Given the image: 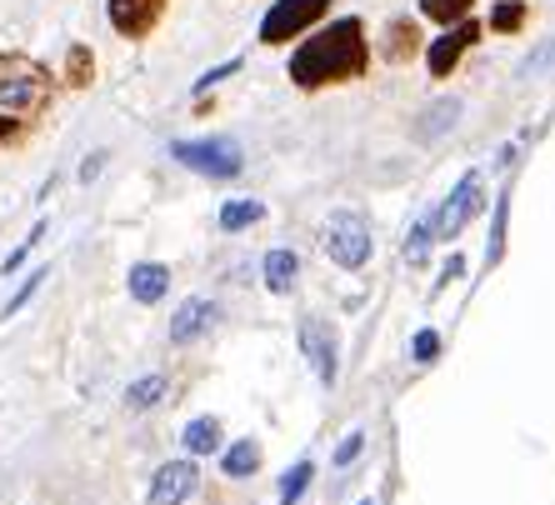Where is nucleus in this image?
Instances as JSON below:
<instances>
[{"label": "nucleus", "instance_id": "obj_1", "mask_svg": "<svg viewBox=\"0 0 555 505\" xmlns=\"http://www.w3.org/2000/svg\"><path fill=\"white\" fill-rule=\"evenodd\" d=\"M371 65V46H365V26L356 15L331 21L325 30H315L310 40H300V51L291 55V80L300 91H321V86H346L361 80Z\"/></svg>", "mask_w": 555, "mask_h": 505}, {"label": "nucleus", "instance_id": "obj_2", "mask_svg": "<svg viewBox=\"0 0 555 505\" xmlns=\"http://www.w3.org/2000/svg\"><path fill=\"white\" fill-rule=\"evenodd\" d=\"M55 101L51 70L30 55H5L0 51V145L26 141L40 126V116Z\"/></svg>", "mask_w": 555, "mask_h": 505}, {"label": "nucleus", "instance_id": "obj_3", "mask_svg": "<svg viewBox=\"0 0 555 505\" xmlns=\"http://www.w3.org/2000/svg\"><path fill=\"white\" fill-rule=\"evenodd\" d=\"M325 256L346 266V271H361L365 260H371V225L361 216H350V210H336L331 221H325V235H321Z\"/></svg>", "mask_w": 555, "mask_h": 505}, {"label": "nucleus", "instance_id": "obj_4", "mask_svg": "<svg viewBox=\"0 0 555 505\" xmlns=\"http://www.w3.org/2000/svg\"><path fill=\"white\" fill-rule=\"evenodd\" d=\"M325 11H331V0H275L260 21V46H285V40L306 36Z\"/></svg>", "mask_w": 555, "mask_h": 505}, {"label": "nucleus", "instance_id": "obj_5", "mask_svg": "<svg viewBox=\"0 0 555 505\" xmlns=\"http://www.w3.org/2000/svg\"><path fill=\"white\" fill-rule=\"evenodd\" d=\"M170 156L181 160V166L201 170V176H216V181L241 176V145L235 141H176Z\"/></svg>", "mask_w": 555, "mask_h": 505}, {"label": "nucleus", "instance_id": "obj_6", "mask_svg": "<svg viewBox=\"0 0 555 505\" xmlns=\"http://www.w3.org/2000/svg\"><path fill=\"white\" fill-rule=\"evenodd\" d=\"M480 210V176L470 170L461 185H455L451 195H446V206L436 210V221H430V235H440V241H455V235L465 231V221Z\"/></svg>", "mask_w": 555, "mask_h": 505}, {"label": "nucleus", "instance_id": "obj_7", "mask_svg": "<svg viewBox=\"0 0 555 505\" xmlns=\"http://www.w3.org/2000/svg\"><path fill=\"white\" fill-rule=\"evenodd\" d=\"M480 40V26L465 15V21H455V26H446V36L430 40V51H426V65H430V76L436 80H451L455 76V65H461V55L470 51Z\"/></svg>", "mask_w": 555, "mask_h": 505}, {"label": "nucleus", "instance_id": "obj_8", "mask_svg": "<svg viewBox=\"0 0 555 505\" xmlns=\"http://www.w3.org/2000/svg\"><path fill=\"white\" fill-rule=\"evenodd\" d=\"M105 11H111V26H116L126 40H145L155 26H160L166 0H105Z\"/></svg>", "mask_w": 555, "mask_h": 505}, {"label": "nucleus", "instance_id": "obj_9", "mask_svg": "<svg viewBox=\"0 0 555 505\" xmlns=\"http://www.w3.org/2000/svg\"><path fill=\"white\" fill-rule=\"evenodd\" d=\"M300 350H306V361L315 365V376L331 386V380H336V336L325 331V321H315V315L300 321Z\"/></svg>", "mask_w": 555, "mask_h": 505}, {"label": "nucleus", "instance_id": "obj_10", "mask_svg": "<svg viewBox=\"0 0 555 505\" xmlns=\"http://www.w3.org/2000/svg\"><path fill=\"white\" fill-rule=\"evenodd\" d=\"M195 480H201V470H195L191 461H170V466H160L155 480H151V505H181L185 495L195 491Z\"/></svg>", "mask_w": 555, "mask_h": 505}, {"label": "nucleus", "instance_id": "obj_11", "mask_svg": "<svg viewBox=\"0 0 555 505\" xmlns=\"http://www.w3.org/2000/svg\"><path fill=\"white\" fill-rule=\"evenodd\" d=\"M220 321V311H216V300H185L181 311H176V321H170V340L176 346H191V340H201L210 331V325Z\"/></svg>", "mask_w": 555, "mask_h": 505}, {"label": "nucleus", "instance_id": "obj_12", "mask_svg": "<svg viewBox=\"0 0 555 505\" xmlns=\"http://www.w3.org/2000/svg\"><path fill=\"white\" fill-rule=\"evenodd\" d=\"M166 290H170V271H166V266H155V260L130 266V296L141 300V306H155Z\"/></svg>", "mask_w": 555, "mask_h": 505}, {"label": "nucleus", "instance_id": "obj_13", "mask_svg": "<svg viewBox=\"0 0 555 505\" xmlns=\"http://www.w3.org/2000/svg\"><path fill=\"white\" fill-rule=\"evenodd\" d=\"M415 51H421V30H415V21H390L380 55H386V61H411Z\"/></svg>", "mask_w": 555, "mask_h": 505}, {"label": "nucleus", "instance_id": "obj_14", "mask_svg": "<svg viewBox=\"0 0 555 505\" xmlns=\"http://www.w3.org/2000/svg\"><path fill=\"white\" fill-rule=\"evenodd\" d=\"M296 275H300V260L291 256V250H271V256H266V285H271L275 296H285V290L296 285Z\"/></svg>", "mask_w": 555, "mask_h": 505}, {"label": "nucleus", "instance_id": "obj_15", "mask_svg": "<svg viewBox=\"0 0 555 505\" xmlns=\"http://www.w3.org/2000/svg\"><path fill=\"white\" fill-rule=\"evenodd\" d=\"M455 116H461V101H436L415 126V141H436L446 126H455Z\"/></svg>", "mask_w": 555, "mask_h": 505}, {"label": "nucleus", "instance_id": "obj_16", "mask_svg": "<svg viewBox=\"0 0 555 505\" xmlns=\"http://www.w3.org/2000/svg\"><path fill=\"white\" fill-rule=\"evenodd\" d=\"M185 451L191 455H210L220 445V420H210V415H201V420H191V426H185Z\"/></svg>", "mask_w": 555, "mask_h": 505}, {"label": "nucleus", "instance_id": "obj_17", "mask_svg": "<svg viewBox=\"0 0 555 505\" xmlns=\"http://www.w3.org/2000/svg\"><path fill=\"white\" fill-rule=\"evenodd\" d=\"M260 216H266L260 200H231V206H220V231H246V225H256Z\"/></svg>", "mask_w": 555, "mask_h": 505}, {"label": "nucleus", "instance_id": "obj_18", "mask_svg": "<svg viewBox=\"0 0 555 505\" xmlns=\"http://www.w3.org/2000/svg\"><path fill=\"white\" fill-rule=\"evenodd\" d=\"M220 466H225V476H250V470L260 466V445L256 441H235Z\"/></svg>", "mask_w": 555, "mask_h": 505}, {"label": "nucleus", "instance_id": "obj_19", "mask_svg": "<svg viewBox=\"0 0 555 505\" xmlns=\"http://www.w3.org/2000/svg\"><path fill=\"white\" fill-rule=\"evenodd\" d=\"M470 5H476V0H421V11H426L436 26H455V21H465Z\"/></svg>", "mask_w": 555, "mask_h": 505}, {"label": "nucleus", "instance_id": "obj_20", "mask_svg": "<svg viewBox=\"0 0 555 505\" xmlns=\"http://www.w3.org/2000/svg\"><path fill=\"white\" fill-rule=\"evenodd\" d=\"M160 396H166V380H160V376H145V380H135V386L126 390V405H130V411H151Z\"/></svg>", "mask_w": 555, "mask_h": 505}, {"label": "nucleus", "instance_id": "obj_21", "mask_svg": "<svg viewBox=\"0 0 555 505\" xmlns=\"http://www.w3.org/2000/svg\"><path fill=\"white\" fill-rule=\"evenodd\" d=\"M91 76H95L91 51H86V46H70V55H65V80H70V86H91Z\"/></svg>", "mask_w": 555, "mask_h": 505}, {"label": "nucleus", "instance_id": "obj_22", "mask_svg": "<svg viewBox=\"0 0 555 505\" xmlns=\"http://www.w3.org/2000/svg\"><path fill=\"white\" fill-rule=\"evenodd\" d=\"M310 476H315V466H310V461H300L296 470H285V480H281V505H296L300 495H306Z\"/></svg>", "mask_w": 555, "mask_h": 505}, {"label": "nucleus", "instance_id": "obj_23", "mask_svg": "<svg viewBox=\"0 0 555 505\" xmlns=\"http://www.w3.org/2000/svg\"><path fill=\"white\" fill-rule=\"evenodd\" d=\"M526 26V0H501L491 11V30H520Z\"/></svg>", "mask_w": 555, "mask_h": 505}, {"label": "nucleus", "instance_id": "obj_24", "mask_svg": "<svg viewBox=\"0 0 555 505\" xmlns=\"http://www.w3.org/2000/svg\"><path fill=\"white\" fill-rule=\"evenodd\" d=\"M505 216H511V195H501V200H495V231H491V250H486V260H501L505 256Z\"/></svg>", "mask_w": 555, "mask_h": 505}, {"label": "nucleus", "instance_id": "obj_25", "mask_svg": "<svg viewBox=\"0 0 555 505\" xmlns=\"http://www.w3.org/2000/svg\"><path fill=\"white\" fill-rule=\"evenodd\" d=\"M426 246H430V221H415L411 235H405V260L421 266V260H426Z\"/></svg>", "mask_w": 555, "mask_h": 505}, {"label": "nucleus", "instance_id": "obj_26", "mask_svg": "<svg viewBox=\"0 0 555 505\" xmlns=\"http://www.w3.org/2000/svg\"><path fill=\"white\" fill-rule=\"evenodd\" d=\"M40 281H51V271H36V275H30L26 285H21V290H15V296H11V306H5V321H11V315L21 311V306H26L30 296H36V290H40Z\"/></svg>", "mask_w": 555, "mask_h": 505}, {"label": "nucleus", "instance_id": "obj_27", "mask_svg": "<svg viewBox=\"0 0 555 505\" xmlns=\"http://www.w3.org/2000/svg\"><path fill=\"white\" fill-rule=\"evenodd\" d=\"M436 350H440V336H436V331H421V336H415V346H411V355H415V361H436Z\"/></svg>", "mask_w": 555, "mask_h": 505}, {"label": "nucleus", "instance_id": "obj_28", "mask_svg": "<svg viewBox=\"0 0 555 505\" xmlns=\"http://www.w3.org/2000/svg\"><path fill=\"white\" fill-rule=\"evenodd\" d=\"M365 451V436L361 430H356V436H346V441H340V451H336V466H350V461H356V455Z\"/></svg>", "mask_w": 555, "mask_h": 505}, {"label": "nucleus", "instance_id": "obj_29", "mask_svg": "<svg viewBox=\"0 0 555 505\" xmlns=\"http://www.w3.org/2000/svg\"><path fill=\"white\" fill-rule=\"evenodd\" d=\"M231 70H241V61H225V65H216V70H206V76L195 80V91H210V86H216V80H225Z\"/></svg>", "mask_w": 555, "mask_h": 505}, {"label": "nucleus", "instance_id": "obj_30", "mask_svg": "<svg viewBox=\"0 0 555 505\" xmlns=\"http://www.w3.org/2000/svg\"><path fill=\"white\" fill-rule=\"evenodd\" d=\"M40 235H46V221H40V225H36V231H30V241H26V246H21V250H15V256H11V260H5V271H15V266H21V260H26V256H30V250H36V246H40Z\"/></svg>", "mask_w": 555, "mask_h": 505}, {"label": "nucleus", "instance_id": "obj_31", "mask_svg": "<svg viewBox=\"0 0 555 505\" xmlns=\"http://www.w3.org/2000/svg\"><path fill=\"white\" fill-rule=\"evenodd\" d=\"M101 160H105V156H91V160H86V166H80V181H91L95 170H101Z\"/></svg>", "mask_w": 555, "mask_h": 505}, {"label": "nucleus", "instance_id": "obj_32", "mask_svg": "<svg viewBox=\"0 0 555 505\" xmlns=\"http://www.w3.org/2000/svg\"><path fill=\"white\" fill-rule=\"evenodd\" d=\"M361 505H371V501H361Z\"/></svg>", "mask_w": 555, "mask_h": 505}]
</instances>
